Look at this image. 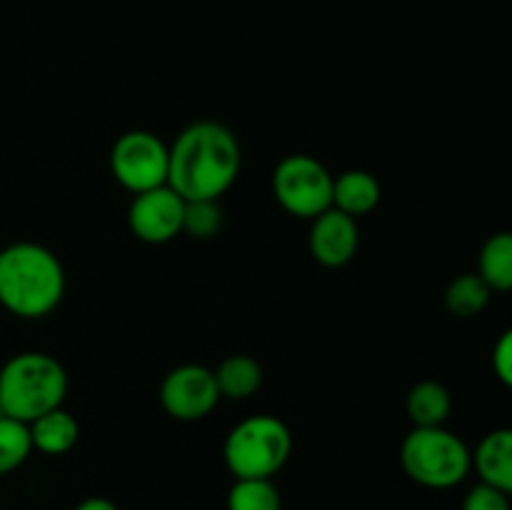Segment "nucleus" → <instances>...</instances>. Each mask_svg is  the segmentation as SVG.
<instances>
[{"instance_id": "nucleus-1", "label": "nucleus", "mask_w": 512, "mask_h": 510, "mask_svg": "<svg viewBox=\"0 0 512 510\" xmlns=\"http://www.w3.org/2000/svg\"><path fill=\"white\" fill-rule=\"evenodd\" d=\"M240 143L233 130L215 120H198L170 145L168 185L185 200H220L240 175Z\"/></svg>"}, {"instance_id": "nucleus-2", "label": "nucleus", "mask_w": 512, "mask_h": 510, "mask_svg": "<svg viewBox=\"0 0 512 510\" xmlns=\"http://www.w3.org/2000/svg\"><path fill=\"white\" fill-rule=\"evenodd\" d=\"M63 295L65 270L53 250L33 240H18L0 250V305L10 315L45 318Z\"/></svg>"}, {"instance_id": "nucleus-3", "label": "nucleus", "mask_w": 512, "mask_h": 510, "mask_svg": "<svg viewBox=\"0 0 512 510\" xmlns=\"http://www.w3.org/2000/svg\"><path fill=\"white\" fill-rule=\"evenodd\" d=\"M68 395V373L55 355L25 350L0 368V413L20 423L60 408Z\"/></svg>"}, {"instance_id": "nucleus-4", "label": "nucleus", "mask_w": 512, "mask_h": 510, "mask_svg": "<svg viewBox=\"0 0 512 510\" xmlns=\"http://www.w3.org/2000/svg\"><path fill=\"white\" fill-rule=\"evenodd\" d=\"M400 465L413 483L430 490H448L470 475L473 450L445 425L413 428L400 445Z\"/></svg>"}, {"instance_id": "nucleus-5", "label": "nucleus", "mask_w": 512, "mask_h": 510, "mask_svg": "<svg viewBox=\"0 0 512 510\" xmlns=\"http://www.w3.org/2000/svg\"><path fill=\"white\" fill-rule=\"evenodd\" d=\"M293 453V433L280 418L268 413L240 420L228 433L223 458L235 478H273Z\"/></svg>"}, {"instance_id": "nucleus-6", "label": "nucleus", "mask_w": 512, "mask_h": 510, "mask_svg": "<svg viewBox=\"0 0 512 510\" xmlns=\"http://www.w3.org/2000/svg\"><path fill=\"white\" fill-rule=\"evenodd\" d=\"M333 173L318 158L288 155L273 170V193L285 213L313 220L333 208Z\"/></svg>"}, {"instance_id": "nucleus-7", "label": "nucleus", "mask_w": 512, "mask_h": 510, "mask_svg": "<svg viewBox=\"0 0 512 510\" xmlns=\"http://www.w3.org/2000/svg\"><path fill=\"white\" fill-rule=\"evenodd\" d=\"M110 170L133 195L168 185L170 145L150 130H128L113 143Z\"/></svg>"}, {"instance_id": "nucleus-8", "label": "nucleus", "mask_w": 512, "mask_h": 510, "mask_svg": "<svg viewBox=\"0 0 512 510\" xmlns=\"http://www.w3.org/2000/svg\"><path fill=\"white\" fill-rule=\"evenodd\" d=\"M215 373L200 363H185L170 370L160 383V405L165 413L183 423L203 420L220 403Z\"/></svg>"}, {"instance_id": "nucleus-9", "label": "nucleus", "mask_w": 512, "mask_h": 510, "mask_svg": "<svg viewBox=\"0 0 512 510\" xmlns=\"http://www.w3.org/2000/svg\"><path fill=\"white\" fill-rule=\"evenodd\" d=\"M185 198H180L170 185L145 190L133 195L128 208L130 233L150 245L170 243L175 235L183 233Z\"/></svg>"}, {"instance_id": "nucleus-10", "label": "nucleus", "mask_w": 512, "mask_h": 510, "mask_svg": "<svg viewBox=\"0 0 512 510\" xmlns=\"http://www.w3.org/2000/svg\"><path fill=\"white\" fill-rule=\"evenodd\" d=\"M360 245L358 220L330 208L310 220L308 248L323 268H343L355 258Z\"/></svg>"}, {"instance_id": "nucleus-11", "label": "nucleus", "mask_w": 512, "mask_h": 510, "mask_svg": "<svg viewBox=\"0 0 512 510\" xmlns=\"http://www.w3.org/2000/svg\"><path fill=\"white\" fill-rule=\"evenodd\" d=\"M473 468L480 483L512 495V428L490 430L473 453Z\"/></svg>"}, {"instance_id": "nucleus-12", "label": "nucleus", "mask_w": 512, "mask_h": 510, "mask_svg": "<svg viewBox=\"0 0 512 510\" xmlns=\"http://www.w3.org/2000/svg\"><path fill=\"white\" fill-rule=\"evenodd\" d=\"M380 195L383 190L378 178L368 170H345L333 180V208L355 220L373 213L380 203Z\"/></svg>"}, {"instance_id": "nucleus-13", "label": "nucleus", "mask_w": 512, "mask_h": 510, "mask_svg": "<svg viewBox=\"0 0 512 510\" xmlns=\"http://www.w3.org/2000/svg\"><path fill=\"white\" fill-rule=\"evenodd\" d=\"M28 428L33 450L43 455H65L68 450L75 448L80 438L78 420L63 405L35 418L33 423H28Z\"/></svg>"}, {"instance_id": "nucleus-14", "label": "nucleus", "mask_w": 512, "mask_h": 510, "mask_svg": "<svg viewBox=\"0 0 512 510\" xmlns=\"http://www.w3.org/2000/svg\"><path fill=\"white\" fill-rule=\"evenodd\" d=\"M453 410L450 390L438 380H420L410 388L405 398V413H408L413 428H438L445 425Z\"/></svg>"}, {"instance_id": "nucleus-15", "label": "nucleus", "mask_w": 512, "mask_h": 510, "mask_svg": "<svg viewBox=\"0 0 512 510\" xmlns=\"http://www.w3.org/2000/svg\"><path fill=\"white\" fill-rule=\"evenodd\" d=\"M215 373V383H218L220 398L228 400H248L263 385V365L253 358V355L235 353L228 355Z\"/></svg>"}, {"instance_id": "nucleus-16", "label": "nucleus", "mask_w": 512, "mask_h": 510, "mask_svg": "<svg viewBox=\"0 0 512 510\" xmlns=\"http://www.w3.org/2000/svg\"><path fill=\"white\" fill-rule=\"evenodd\" d=\"M478 275L488 283V288L498 293L512 290V233L503 230L485 240L478 258Z\"/></svg>"}, {"instance_id": "nucleus-17", "label": "nucleus", "mask_w": 512, "mask_h": 510, "mask_svg": "<svg viewBox=\"0 0 512 510\" xmlns=\"http://www.w3.org/2000/svg\"><path fill=\"white\" fill-rule=\"evenodd\" d=\"M490 298H493V290L478 273H463L445 290V308L455 318H475L488 308Z\"/></svg>"}, {"instance_id": "nucleus-18", "label": "nucleus", "mask_w": 512, "mask_h": 510, "mask_svg": "<svg viewBox=\"0 0 512 510\" xmlns=\"http://www.w3.org/2000/svg\"><path fill=\"white\" fill-rule=\"evenodd\" d=\"M228 510H283V498L273 478H235Z\"/></svg>"}, {"instance_id": "nucleus-19", "label": "nucleus", "mask_w": 512, "mask_h": 510, "mask_svg": "<svg viewBox=\"0 0 512 510\" xmlns=\"http://www.w3.org/2000/svg\"><path fill=\"white\" fill-rule=\"evenodd\" d=\"M33 453L28 423L0 413V475H10Z\"/></svg>"}, {"instance_id": "nucleus-20", "label": "nucleus", "mask_w": 512, "mask_h": 510, "mask_svg": "<svg viewBox=\"0 0 512 510\" xmlns=\"http://www.w3.org/2000/svg\"><path fill=\"white\" fill-rule=\"evenodd\" d=\"M223 230V208L218 200H185L183 233L195 240H210Z\"/></svg>"}, {"instance_id": "nucleus-21", "label": "nucleus", "mask_w": 512, "mask_h": 510, "mask_svg": "<svg viewBox=\"0 0 512 510\" xmlns=\"http://www.w3.org/2000/svg\"><path fill=\"white\" fill-rule=\"evenodd\" d=\"M463 510H512L510 495L493 488L488 483H478L468 490L463 500Z\"/></svg>"}, {"instance_id": "nucleus-22", "label": "nucleus", "mask_w": 512, "mask_h": 510, "mask_svg": "<svg viewBox=\"0 0 512 510\" xmlns=\"http://www.w3.org/2000/svg\"><path fill=\"white\" fill-rule=\"evenodd\" d=\"M493 370L503 385L512 390V328L505 330L493 348Z\"/></svg>"}, {"instance_id": "nucleus-23", "label": "nucleus", "mask_w": 512, "mask_h": 510, "mask_svg": "<svg viewBox=\"0 0 512 510\" xmlns=\"http://www.w3.org/2000/svg\"><path fill=\"white\" fill-rule=\"evenodd\" d=\"M73 510H120L118 505L110 498H103V495H93V498H85L75 505Z\"/></svg>"}]
</instances>
